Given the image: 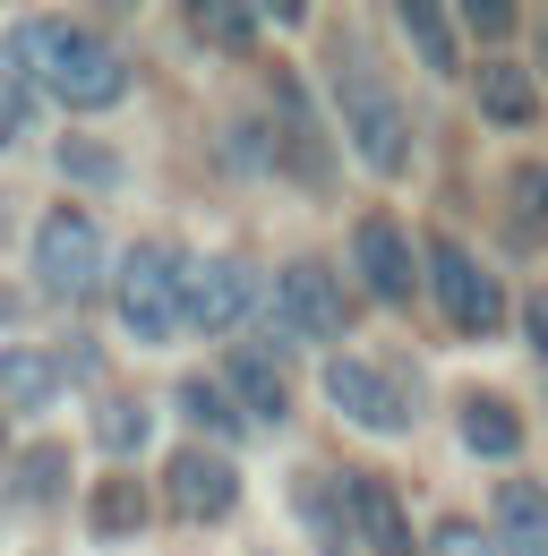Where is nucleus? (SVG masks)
Masks as SVG:
<instances>
[{
  "instance_id": "nucleus-1",
  "label": "nucleus",
  "mask_w": 548,
  "mask_h": 556,
  "mask_svg": "<svg viewBox=\"0 0 548 556\" xmlns=\"http://www.w3.org/2000/svg\"><path fill=\"white\" fill-rule=\"evenodd\" d=\"M9 61H17V77L52 86L68 112H112V103L129 94V61H121L103 35L68 26V17H17V26H9Z\"/></svg>"
},
{
  "instance_id": "nucleus-2",
  "label": "nucleus",
  "mask_w": 548,
  "mask_h": 556,
  "mask_svg": "<svg viewBox=\"0 0 548 556\" xmlns=\"http://www.w3.org/2000/svg\"><path fill=\"white\" fill-rule=\"evenodd\" d=\"M335 112H342V138H351V154H360L369 172H386V180H395V172L411 163L403 94L360 61V43H342V52H335Z\"/></svg>"
},
{
  "instance_id": "nucleus-3",
  "label": "nucleus",
  "mask_w": 548,
  "mask_h": 556,
  "mask_svg": "<svg viewBox=\"0 0 548 556\" xmlns=\"http://www.w3.org/2000/svg\"><path fill=\"white\" fill-rule=\"evenodd\" d=\"M112 308L129 326V343H172L189 334V257L163 249V240H137L112 275Z\"/></svg>"
},
{
  "instance_id": "nucleus-4",
  "label": "nucleus",
  "mask_w": 548,
  "mask_h": 556,
  "mask_svg": "<svg viewBox=\"0 0 548 556\" xmlns=\"http://www.w3.org/2000/svg\"><path fill=\"white\" fill-rule=\"evenodd\" d=\"M351 334V300H342V282L326 257H291L266 291V351L283 343H342Z\"/></svg>"
},
{
  "instance_id": "nucleus-5",
  "label": "nucleus",
  "mask_w": 548,
  "mask_h": 556,
  "mask_svg": "<svg viewBox=\"0 0 548 556\" xmlns=\"http://www.w3.org/2000/svg\"><path fill=\"white\" fill-rule=\"evenodd\" d=\"M35 282L52 291V300H86V291H103V223L77 206H52L35 223Z\"/></svg>"
},
{
  "instance_id": "nucleus-6",
  "label": "nucleus",
  "mask_w": 548,
  "mask_h": 556,
  "mask_svg": "<svg viewBox=\"0 0 548 556\" xmlns=\"http://www.w3.org/2000/svg\"><path fill=\"white\" fill-rule=\"evenodd\" d=\"M428 282H437V308H446L454 334L488 343V334L506 326V291H497V275L479 266L463 240H428Z\"/></svg>"
},
{
  "instance_id": "nucleus-7",
  "label": "nucleus",
  "mask_w": 548,
  "mask_h": 556,
  "mask_svg": "<svg viewBox=\"0 0 548 556\" xmlns=\"http://www.w3.org/2000/svg\"><path fill=\"white\" fill-rule=\"evenodd\" d=\"M326 403H335L351 428H377V437H403L411 419H420V403L403 394V377L377 368V359H351V351L326 359Z\"/></svg>"
},
{
  "instance_id": "nucleus-8",
  "label": "nucleus",
  "mask_w": 548,
  "mask_h": 556,
  "mask_svg": "<svg viewBox=\"0 0 548 556\" xmlns=\"http://www.w3.org/2000/svg\"><path fill=\"white\" fill-rule=\"evenodd\" d=\"M274 172H291L309 198L335 189V154H326V121L309 112L300 77H274Z\"/></svg>"
},
{
  "instance_id": "nucleus-9",
  "label": "nucleus",
  "mask_w": 548,
  "mask_h": 556,
  "mask_svg": "<svg viewBox=\"0 0 548 556\" xmlns=\"http://www.w3.org/2000/svg\"><path fill=\"white\" fill-rule=\"evenodd\" d=\"M335 514H342V540H351L360 556H411V514H403V496L377 480V471L335 480Z\"/></svg>"
},
{
  "instance_id": "nucleus-10",
  "label": "nucleus",
  "mask_w": 548,
  "mask_h": 556,
  "mask_svg": "<svg viewBox=\"0 0 548 556\" xmlns=\"http://www.w3.org/2000/svg\"><path fill=\"white\" fill-rule=\"evenodd\" d=\"M258 300H266V282L249 257H198L189 266V334H240Z\"/></svg>"
},
{
  "instance_id": "nucleus-11",
  "label": "nucleus",
  "mask_w": 548,
  "mask_h": 556,
  "mask_svg": "<svg viewBox=\"0 0 548 556\" xmlns=\"http://www.w3.org/2000/svg\"><path fill=\"white\" fill-rule=\"evenodd\" d=\"M163 505H172L180 522H223V514L240 505V463H223L214 445H180V454L163 463Z\"/></svg>"
},
{
  "instance_id": "nucleus-12",
  "label": "nucleus",
  "mask_w": 548,
  "mask_h": 556,
  "mask_svg": "<svg viewBox=\"0 0 548 556\" xmlns=\"http://www.w3.org/2000/svg\"><path fill=\"white\" fill-rule=\"evenodd\" d=\"M351 266H360V282H369L386 308H403L411 282H420L411 275V231L395 214H360V223H351Z\"/></svg>"
},
{
  "instance_id": "nucleus-13",
  "label": "nucleus",
  "mask_w": 548,
  "mask_h": 556,
  "mask_svg": "<svg viewBox=\"0 0 548 556\" xmlns=\"http://www.w3.org/2000/svg\"><path fill=\"white\" fill-rule=\"evenodd\" d=\"M223 394L240 403V419H258V428H283V419H291L283 351H266V343H232V351H223Z\"/></svg>"
},
{
  "instance_id": "nucleus-14",
  "label": "nucleus",
  "mask_w": 548,
  "mask_h": 556,
  "mask_svg": "<svg viewBox=\"0 0 548 556\" xmlns=\"http://www.w3.org/2000/svg\"><path fill=\"white\" fill-rule=\"evenodd\" d=\"M61 351H35V343H9L0 351V412H52L61 403Z\"/></svg>"
},
{
  "instance_id": "nucleus-15",
  "label": "nucleus",
  "mask_w": 548,
  "mask_h": 556,
  "mask_svg": "<svg viewBox=\"0 0 548 556\" xmlns=\"http://www.w3.org/2000/svg\"><path fill=\"white\" fill-rule=\"evenodd\" d=\"M497 556H548V488L540 480L497 488Z\"/></svg>"
},
{
  "instance_id": "nucleus-16",
  "label": "nucleus",
  "mask_w": 548,
  "mask_h": 556,
  "mask_svg": "<svg viewBox=\"0 0 548 556\" xmlns=\"http://www.w3.org/2000/svg\"><path fill=\"white\" fill-rule=\"evenodd\" d=\"M472 94H479V121H497V129H532L540 121V86L514 70V61H479Z\"/></svg>"
},
{
  "instance_id": "nucleus-17",
  "label": "nucleus",
  "mask_w": 548,
  "mask_h": 556,
  "mask_svg": "<svg viewBox=\"0 0 548 556\" xmlns=\"http://www.w3.org/2000/svg\"><path fill=\"white\" fill-rule=\"evenodd\" d=\"M395 17H403V43L420 52V70H428V77H454V70H463V43H454V17H446V9L403 0Z\"/></svg>"
},
{
  "instance_id": "nucleus-18",
  "label": "nucleus",
  "mask_w": 548,
  "mask_h": 556,
  "mask_svg": "<svg viewBox=\"0 0 548 556\" xmlns=\"http://www.w3.org/2000/svg\"><path fill=\"white\" fill-rule=\"evenodd\" d=\"M463 445H472L479 463H514V454H523V419H514V403L472 394V403H463Z\"/></svg>"
},
{
  "instance_id": "nucleus-19",
  "label": "nucleus",
  "mask_w": 548,
  "mask_h": 556,
  "mask_svg": "<svg viewBox=\"0 0 548 556\" xmlns=\"http://www.w3.org/2000/svg\"><path fill=\"white\" fill-rule=\"evenodd\" d=\"M506 231H514L523 249L548 240V163H514V172H506Z\"/></svg>"
},
{
  "instance_id": "nucleus-20",
  "label": "nucleus",
  "mask_w": 548,
  "mask_h": 556,
  "mask_svg": "<svg viewBox=\"0 0 548 556\" xmlns=\"http://www.w3.org/2000/svg\"><path fill=\"white\" fill-rule=\"evenodd\" d=\"M172 403H180V419L189 428H205V437H240L249 419H240V403L223 394V377H180L172 386Z\"/></svg>"
},
{
  "instance_id": "nucleus-21",
  "label": "nucleus",
  "mask_w": 548,
  "mask_h": 556,
  "mask_svg": "<svg viewBox=\"0 0 548 556\" xmlns=\"http://www.w3.org/2000/svg\"><path fill=\"white\" fill-rule=\"evenodd\" d=\"M146 437H154V412H146L137 394H103V403H95V445H103L112 463H129Z\"/></svg>"
},
{
  "instance_id": "nucleus-22",
  "label": "nucleus",
  "mask_w": 548,
  "mask_h": 556,
  "mask_svg": "<svg viewBox=\"0 0 548 556\" xmlns=\"http://www.w3.org/2000/svg\"><path fill=\"white\" fill-rule=\"evenodd\" d=\"M137 522H146V488L112 471V480L95 488V531H103V540H129Z\"/></svg>"
},
{
  "instance_id": "nucleus-23",
  "label": "nucleus",
  "mask_w": 548,
  "mask_h": 556,
  "mask_svg": "<svg viewBox=\"0 0 548 556\" xmlns=\"http://www.w3.org/2000/svg\"><path fill=\"white\" fill-rule=\"evenodd\" d=\"M61 488H68V454L61 445H35V454L17 463V496H26V505H61Z\"/></svg>"
},
{
  "instance_id": "nucleus-24",
  "label": "nucleus",
  "mask_w": 548,
  "mask_h": 556,
  "mask_svg": "<svg viewBox=\"0 0 548 556\" xmlns=\"http://www.w3.org/2000/svg\"><path fill=\"white\" fill-rule=\"evenodd\" d=\"M189 26H198L205 43H223V52H249L266 17H258V9H189Z\"/></svg>"
},
{
  "instance_id": "nucleus-25",
  "label": "nucleus",
  "mask_w": 548,
  "mask_h": 556,
  "mask_svg": "<svg viewBox=\"0 0 548 556\" xmlns=\"http://www.w3.org/2000/svg\"><path fill=\"white\" fill-rule=\"evenodd\" d=\"M61 172H68V180L112 189V180H121V154H112V146H95V138H68V146H61Z\"/></svg>"
},
{
  "instance_id": "nucleus-26",
  "label": "nucleus",
  "mask_w": 548,
  "mask_h": 556,
  "mask_svg": "<svg viewBox=\"0 0 548 556\" xmlns=\"http://www.w3.org/2000/svg\"><path fill=\"white\" fill-rule=\"evenodd\" d=\"M428 556H497V531H479L463 514H446L437 531H428Z\"/></svg>"
},
{
  "instance_id": "nucleus-27",
  "label": "nucleus",
  "mask_w": 548,
  "mask_h": 556,
  "mask_svg": "<svg viewBox=\"0 0 548 556\" xmlns=\"http://www.w3.org/2000/svg\"><path fill=\"white\" fill-rule=\"evenodd\" d=\"M26 121H35V86L0 70V146H17V138H26Z\"/></svg>"
},
{
  "instance_id": "nucleus-28",
  "label": "nucleus",
  "mask_w": 548,
  "mask_h": 556,
  "mask_svg": "<svg viewBox=\"0 0 548 556\" xmlns=\"http://www.w3.org/2000/svg\"><path fill=\"white\" fill-rule=\"evenodd\" d=\"M523 343H532V359L548 368V291H532V300H523Z\"/></svg>"
},
{
  "instance_id": "nucleus-29",
  "label": "nucleus",
  "mask_w": 548,
  "mask_h": 556,
  "mask_svg": "<svg viewBox=\"0 0 548 556\" xmlns=\"http://www.w3.org/2000/svg\"><path fill=\"white\" fill-rule=\"evenodd\" d=\"M463 26H472V35H506V26H514V9H497V0H488V9H472Z\"/></svg>"
},
{
  "instance_id": "nucleus-30",
  "label": "nucleus",
  "mask_w": 548,
  "mask_h": 556,
  "mask_svg": "<svg viewBox=\"0 0 548 556\" xmlns=\"http://www.w3.org/2000/svg\"><path fill=\"white\" fill-rule=\"evenodd\" d=\"M326 556H351V540H342V531H326Z\"/></svg>"
},
{
  "instance_id": "nucleus-31",
  "label": "nucleus",
  "mask_w": 548,
  "mask_h": 556,
  "mask_svg": "<svg viewBox=\"0 0 548 556\" xmlns=\"http://www.w3.org/2000/svg\"><path fill=\"white\" fill-rule=\"evenodd\" d=\"M0 437H9V428H0Z\"/></svg>"
}]
</instances>
